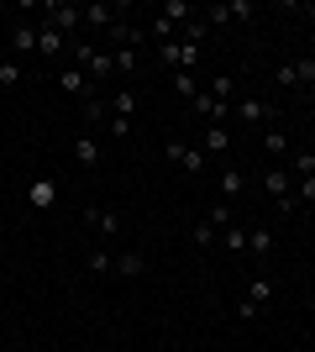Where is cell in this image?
<instances>
[{
  "label": "cell",
  "mask_w": 315,
  "mask_h": 352,
  "mask_svg": "<svg viewBox=\"0 0 315 352\" xmlns=\"http://www.w3.org/2000/svg\"><path fill=\"white\" fill-rule=\"evenodd\" d=\"M37 11H43V27H53V32H63L69 43H79V27H84V6H63V0H43Z\"/></svg>",
  "instance_id": "obj_1"
},
{
  "label": "cell",
  "mask_w": 315,
  "mask_h": 352,
  "mask_svg": "<svg viewBox=\"0 0 315 352\" xmlns=\"http://www.w3.org/2000/svg\"><path fill=\"white\" fill-rule=\"evenodd\" d=\"M163 153H168V163H174V168H184V174H205V168H210L205 147L184 142V137H168V142H163Z\"/></svg>",
  "instance_id": "obj_2"
},
{
  "label": "cell",
  "mask_w": 315,
  "mask_h": 352,
  "mask_svg": "<svg viewBox=\"0 0 315 352\" xmlns=\"http://www.w3.org/2000/svg\"><path fill=\"white\" fill-rule=\"evenodd\" d=\"M158 63H163V69H174V74H195V69H200V47L174 37V43L158 47Z\"/></svg>",
  "instance_id": "obj_3"
},
{
  "label": "cell",
  "mask_w": 315,
  "mask_h": 352,
  "mask_svg": "<svg viewBox=\"0 0 315 352\" xmlns=\"http://www.w3.org/2000/svg\"><path fill=\"white\" fill-rule=\"evenodd\" d=\"M268 300H273V279H268V274H257V279L247 284V294H242L237 316H242V321H257V316L268 310Z\"/></svg>",
  "instance_id": "obj_4"
},
{
  "label": "cell",
  "mask_w": 315,
  "mask_h": 352,
  "mask_svg": "<svg viewBox=\"0 0 315 352\" xmlns=\"http://www.w3.org/2000/svg\"><path fill=\"white\" fill-rule=\"evenodd\" d=\"M257 184H263V195H268L273 206H284V200H294V174H289L284 163H273L268 174L257 179Z\"/></svg>",
  "instance_id": "obj_5"
},
{
  "label": "cell",
  "mask_w": 315,
  "mask_h": 352,
  "mask_svg": "<svg viewBox=\"0 0 315 352\" xmlns=\"http://www.w3.org/2000/svg\"><path fill=\"white\" fill-rule=\"evenodd\" d=\"M189 111H195V116L205 121V126H226V121H231V105H226V100H215L210 89H200L195 100H189Z\"/></svg>",
  "instance_id": "obj_6"
},
{
  "label": "cell",
  "mask_w": 315,
  "mask_h": 352,
  "mask_svg": "<svg viewBox=\"0 0 315 352\" xmlns=\"http://www.w3.org/2000/svg\"><path fill=\"white\" fill-rule=\"evenodd\" d=\"M58 85L69 89L74 100H95V95H100V89H95V79L79 69V63H63V69H58Z\"/></svg>",
  "instance_id": "obj_7"
},
{
  "label": "cell",
  "mask_w": 315,
  "mask_h": 352,
  "mask_svg": "<svg viewBox=\"0 0 315 352\" xmlns=\"http://www.w3.org/2000/svg\"><path fill=\"white\" fill-rule=\"evenodd\" d=\"M231 116H237L242 126H268V121H273V105L268 100H237V105H231Z\"/></svg>",
  "instance_id": "obj_8"
},
{
  "label": "cell",
  "mask_w": 315,
  "mask_h": 352,
  "mask_svg": "<svg viewBox=\"0 0 315 352\" xmlns=\"http://www.w3.org/2000/svg\"><path fill=\"white\" fill-rule=\"evenodd\" d=\"M37 58H69V37L37 21Z\"/></svg>",
  "instance_id": "obj_9"
},
{
  "label": "cell",
  "mask_w": 315,
  "mask_h": 352,
  "mask_svg": "<svg viewBox=\"0 0 315 352\" xmlns=\"http://www.w3.org/2000/svg\"><path fill=\"white\" fill-rule=\"evenodd\" d=\"M37 53V21H16L11 27V58H27Z\"/></svg>",
  "instance_id": "obj_10"
},
{
  "label": "cell",
  "mask_w": 315,
  "mask_h": 352,
  "mask_svg": "<svg viewBox=\"0 0 315 352\" xmlns=\"http://www.w3.org/2000/svg\"><path fill=\"white\" fill-rule=\"evenodd\" d=\"M200 147H205V158H226V153H231V126H205V132H200Z\"/></svg>",
  "instance_id": "obj_11"
},
{
  "label": "cell",
  "mask_w": 315,
  "mask_h": 352,
  "mask_svg": "<svg viewBox=\"0 0 315 352\" xmlns=\"http://www.w3.org/2000/svg\"><path fill=\"white\" fill-rule=\"evenodd\" d=\"M84 226H90L95 236H110L121 221H116V210H105V206H84Z\"/></svg>",
  "instance_id": "obj_12"
},
{
  "label": "cell",
  "mask_w": 315,
  "mask_h": 352,
  "mask_svg": "<svg viewBox=\"0 0 315 352\" xmlns=\"http://www.w3.org/2000/svg\"><path fill=\"white\" fill-rule=\"evenodd\" d=\"M74 163L84 174H95V168H100V142H95V137H74Z\"/></svg>",
  "instance_id": "obj_13"
},
{
  "label": "cell",
  "mask_w": 315,
  "mask_h": 352,
  "mask_svg": "<svg viewBox=\"0 0 315 352\" xmlns=\"http://www.w3.org/2000/svg\"><path fill=\"white\" fill-rule=\"evenodd\" d=\"M53 206H58V184H53V179H37V184H32V210L47 216Z\"/></svg>",
  "instance_id": "obj_14"
},
{
  "label": "cell",
  "mask_w": 315,
  "mask_h": 352,
  "mask_svg": "<svg viewBox=\"0 0 315 352\" xmlns=\"http://www.w3.org/2000/svg\"><path fill=\"white\" fill-rule=\"evenodd\" d=\"M158 16H163L168 27H184V21H195V6H189V0H163V6H158Z\"/></svg>",
  "instance_id": "obj_15"
},
{
  "label": "cell",
  "mask_w": 315,
  "mask_h": 352,
  "mask_svg": "<svg viewBox=\"0 0 315 352\" xmlns=\"http://www.w3.org/2000/svg\"><path fill=\"white\" fill-rule=\"evenodd\" d=\"M215 190H221V200H226V206H237V195H242V168H237V163H226V168H221Z\"/></svg>",
  "instance_id": "obj_16"
},
{
  "label": "cell",
  "mask_w": 315,
  "mask_h": 352,
  "mask_svg": "<svg viewBox=\"0 0 315 352\" xmlns=\"http://www.w3.org/2000/svg\"><path fill=\"white\" fill-rule=\"evenodd\" d=\"M137 43H142V32H137L132 21H126V16H121V21H116L110 32H105V47H137Z\"/></svg>",
  "instance_id": "obj_17"
},
{
  "label": "cell",
  "mask_w": 315,
  "mask_h": 352,
  "mask_svg": "<svg viewBox=\"0 0 315 352\" xmlns=\"http://www.w3.org/2000/svg\"><path fill=\"white\" fill-rule=\"evenodd\" d=\"M142 274H148L142 252H116V279H142Z\"/></svg>",
  "instance_id": "obj_18"
},
{
  "label": "cell",
  "mask_w": 315,
  "mask_h": 352,
  "mask_svg": "<svg viewBox=\"0 0 315 352\" xmlns=\"http://www.w3.org/2000/svg\"><path fill=\"white\" fill-rule=\"evenodd\" d=\"M121 21V11L116 6H84V27H100V32H110Z\"/></svg>",
  "instance_id": "obj_19"
},
{
  "label": "cell",
  "mask_w": 315,
  "mask_h": 352,
  "mask_svg": "<svg viewBox=\"0 0 315 352\" xmlns=\"http://www.w3.org/2000/svg\"><path fill=\"white\" fill-rule=\"evenodd\" d=\"M247 252H253L257 263L273 252V232H268V226H247Z\"/></svg>",
  "instance_id": "obj_20"
},
{
  "label": "cell",
  "mask_w": 315,
  "mask_h": 352,
  "mask_svg": "<svg viewBox=\"0 0 315 352\" xmlns=\"http://www.w3.org/2000/svg\"><path fill=\"white\" fill-rule=\"evenodd\" d=\"M84 268H90L95 279H110V274H116V258H110V252H105V248H90V258H84Z\"/></svg>",
  "instance_id": "obj_21"
},
{
  "label": "cell",
  "mask_w": 315,
  "mask_h": 352,
  "mask_svg": "<svg viewBox=\"0 0 315 352\" xmlns=\"http://www.w3.org/2000/svg\"><path fill=\"white\" fill-rule=\"evenodd\" d=\"M205 37H210V21H205V11H200L195 21H184V27H179V43H195V47H205Z\"/></svg>",
  "instance_id": "obj_22"
},
{
  "label": "cell",
  "mask_w": 315,
  "mask_h": 352,
  "mask_svg": "<svg viewBox=\"0 0 315 352\" xmlns=\"http://www.w3.org/2000/svg\"><path fill=\"white\" fill-rule=\"evenodd\" d=\"M21 79H27V63L21 58H0V89H16Z\"/></svg>",
  "instance_id": "obj_23"
},
{
  "label": "cell",
  "mask_w": 315,
  "mask_h": 352,
  "mask_svg": "<svg viewBox=\"0 0 315 352\" xmlns=\"http://www.w3.org/2000/svg\"><path fill=\"white\" fill-rule=\"evenodd\" d=\"M257 142H263V153H268L273 163H279V158H289V142H284V132H279V126H268V132L257 137Z\"/></svg>",
  "instance_id": "obj_24"
},
{
  "label": "cell",
  "mask_w": 315,
  "mask_h": 352,
  "mask_svg": "<svg viewBox=\"0 0 315 352\" xmlns=\"http://www.w3.org/2000/svg\"><path fill=\"white\" fill-rule=\"evenodd\" d=\"M205 221L215 226V232H226V226H237V206H226V200H215V206L205 210Z\"/></svg>",
  "instance_id": "obj_25"
},
{
  "label": "cell",
  "mask_w": 315,
  "mask_h": 352,
  "mask_svg": "<svg viewBox=\"0 0 315 352\" xmlns=\"http://www.w3.org/2000/svg\"><path fill=\"white\" fill-rule=\"evenodd\" d=\"M105 53H110V63H116V74H137V47H105Z\"/></svg>",
  "instance_id": "obj_26"
},
{
  "label": "cell",
  "mask_w": 315,
  "mask_h": 352,
  "mask_svg": "<svg viewBox=\"0 0 315 352\" xmlns=\"http://www.w3.org/2000/svg\"><path fill=\"white\" fill-rule=\"evenodd\" d=\"M210 95L226 100V105H237V79H231V74H215V79H210Z\"/></svg>",
  "instance_id": "obj_27"
},
{
  "label": "cell",
  "mask_w": 315,
  "mask_h": 352,
  "mask_svg": "<svg viewBox=\"0 0 315 352\" xmlns=\"http://www.w3.org/2000/svg\"><path fill=\"white\" fill-rule=\"evenodd\" d=\"M289 174H294V179H310V174H315V147H305V153H294V158H289Z\"/></svg>",
  "instance_id": "obj_28"
},
{
  "label": "cell",
  "mask_w": 315,
  "mask_h": 352,
  "mask_svg": "<svg viewBox=\"0 0 315 352\" xmlns=\"http://www.w3.org/2000/svg\"><path fill=\"white\" fill-rule=\"evenodd\" d=\"M215 236H221V232H215L210 221H200V226H189V242H195L200 252H205V248H215Z\"/></svg>",
  "instance_id": "obj_29"
},
{
  "label": "cell",
  "mask_w": 315,
  "mask_h": 352,
  "mask_svg": "<svg viewBox=\"0 0 315 352\" xmlns=\"http://www.w3.org/2000/svg\"><path fill=\"white\" fill-rule=\"evenodd\" d=\"M174 95H179V100H195V95H200V79H195V74H174Z\"/></svg>",
  "instance_id": "obj_30"
},
{
  "label": "cell",
  "mask_w": 315,
  "mask_h": 352,
  "mask_svg": "<svg viewBox=\"0 0 315 352\" xmlns=\"http://www.w3.org/2000/svg\"><path fill=\"white\" fill-rule=\"evenodd\" d=\"M132 111H137V89L121 85V89H116V105H110V116H132Z\"/></svg>",
  "instance_id": "obj_31"
},
{
  "label": "cell",
  "mask_w": 315,
  "mask_h": 352,
  "mask_svg": "<svg viewBox=\"0 0 315 352\" xmlns=\"http://www.w3.org/2000/svg\"><path fill=\"white\" fill-rule=\"evenodd\" d=\"M221 248L226 252H242V248H247V226H226V232H221Z\"/></svg>",
  "instance_id": "obj_32"
},
{
  "label": "cell",
  "mask_w": 315,
  "mask_h": 352,
  "mask_svg": "<svg viewBox=\"0 0 315 352\" xmlns=\"http://www.w3.org/2000/svg\"><path fill=\"white\" fill-rule=\"evenodd\" d=\"M294 63V79H300V85H315V58L310 53H305V58H289Z\"/></svg>",
  "instance_id": "obj_33"
},
{
  "label": "cell",
  "mask_w": 315,
  "mask_h": 352,
  "mask_svg": "<svg viewBox=\"0 0 315 352\" xmlns=\"http://www.w3.org/2000/svg\"><path fill=\"white\" fill-rule=\"evenodd\" d=\"M226 11H231V21H253L257 6H253V0H226Z\"/></svg>",
  "instance_id": "obj_34"
},
{
  "label": "cell",
  "mask_w": 315,
  "mask_h": 352,
  "mask_svg": "<svg viewBox=\"0 0 315 352\" xmlns=\"http://www.w3.org/2000/svg\"><path fill=\"white\" fill-rule=\"evenodd\" d=\"M294 200H300V206H315V174L310 179H294Z\"/></svg>",
  "instance_id": "obj_35"
},
{
  "label": "cell",
  "mask_w": 315,
  "mask_h": 352,
  "mask_svg": "<svg viewBox=\"0 0 315 352\" xmlns=\"http://www.w3.org/2000/svg\"><path fill=\"white\" fill-rule=\"evenodd\" d=\"M84 121H110V105L95 95V100H84Z\"/></svg>",
  "instance_id": "obj_36"
},
{
  "label": "cell",
  "mask_w": 315,
  "mask_h": 352,
  "mask_svg": "<svg viewBox=\"0 0 315 352\" xmlns=\"http://www.w3.org/2000/svg\"><path fill=\"white\" fill-rule=\"evenodd\" d=\"M152 43H158V47H163V43H174V27H168V21H163V16H152Z\"/></svg>",
  "instance_id": "obj_37"
},
{
  "label": "cell",
  "mask_w": 315,
  "mask_h": 352,
  "mask_svg": "<svg viewBox=\"0 0 315 352\" xmlns=\"http://www.w3.org/2000/svg\"><path fill=\"white\" fill-rule=\"evenodd\" d=\"M110 137H116V142H121V137H132V116H110Z\"/></svg>",
  "instance_id": "obj_38"
},
{
  "label": "cell",
  "mask_w": 315,
  "mask_h": 352,
  "mask_svg": "<svg viewBox=\"0 0 315 352\" xmlns=\"http://www.w3.org/2000/svg\"><path fill=\"white\" fill-rule=\"evenodd\" d=\"M279 85H284V89H300V79H294V63H279Z\"/></svg>",
  "instance_id": "obj_39"
},
{
  "label": "cell",
  "mask_w": 315,
  "mask_h": 352,
  "mask_svg": "<svg viewBox=\"0 0 315 352\" xmlns=\"http://www.w3.org/2000/svg\"><path fill=\"white\" fill-rule=\"evenodd\" d=\"M310 316H315V294H310Z\"/></svg>",
  "instance_id": "obj_40"
},
{
  "label": "cell",
  "mask_w": 315,
  "mask_h": 352,
  "mask_svg": "<svg viewBox=\"0 0 315 352\" xmlns=\"http://www.w3.org/2000/svg\"><path fill=\"white\" fill-rule=\"evenodd\" d=\"M310 111H315V95H310Z\"/></svg>",
  "instance_id": "obj_41"
}]
</instances>
